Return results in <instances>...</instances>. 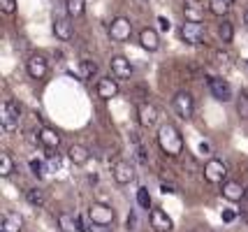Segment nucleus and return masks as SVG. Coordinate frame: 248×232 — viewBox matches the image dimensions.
I'll return each mask as SVG.
<instances>
[{
  "mask_svg": "<svg viewBox=\"0 0 248 232\" xmlns=\"http://www.w3.org/2000/svg\"><path fill=\"white\" fill-rule=\"evenodd\" d=\"M97 75V63L93 58H81L79 61V77L88 81V79H93Z\"/></svg>",
  "mask_w": 248,
  "mask_h": 232,
  "instance_id": "obj_25",
  "label": "nucleus"
},
{
  "mask_svg": "<svg viewBox=\"0 0 248 232\" xmlns=\"http://www.w3.org/2000/svg\"><path fill=\"white\" fill-rule=\"evenodd\" d=\"M132 35V21L125 16H116L114 21L109 23V37L111 42H128Z\"/></svg>",
  "mask_w": 248,
  "mask_h": 232,
  "instance_id": "obj_7",
  "label": "nucleus"
},
{
  "mask_svg": "<svg viewBox=\"0 0 248 232\" xmlns=\"http://www.w3.org/2000/svg\"><path fill=\"white\" fill-rule=\"evenodd\" d=\"M114 230V225H95V223H91V228L88 232H111Z\"/></svg>",
  "mask_w": 248,
  "mask_h": 232,
  "instance_id": "obj_35",
  "label": "nucleus"
},
{
  "mask_svg": "<svg viewBox=\"0 0 248 232\" xmlns=\"http://www.w3.org/2000/svg\"><path fill=\"white\" fill-rule=\"evenodd\" d=\"M23 230V218L16 211H7L2 216V232H21Z\"/></svg>",
  "mask_w": 248,
  "mask_h": 232,
  "instance_id": "obj_22",
  "label": "nucleus"
},
{
  "mask_svg": "<svg viewBox=\"0 0 248 232\" xmlns=\"http://www.w3.org/2000/svg\"><path fill=\"white\" fill-rule=\"evenodd\" d=\"M137 121H140L141 128L151 130L153 125L158 123V109L153 107L151 102H140L137 105Z\"/></svg>",
  "mask_w": 248,
  "mask_h": 232,
  "instance_id": "obj_10",
  "label": "nucleus"
},
{
  "mask_svg": "<svg viewBox=\"0 0 248 232\" xmlns=\"http://www.w3.org/2000/svg\"><path fill=\"white\" fill-rule=\"evenodd\" d=\"M218 37H220V42H225L230 45L232 40H234V26L230 19H223V21L218 23Z\"/></svg>",
  "mask_w": 248,
  "mask_h": 232,
  "instance_id": "obj_26",
  "label": "nucleus"
},
{
  "mask_svg": "<svg viewBox=\"0 0 248 232\" xmlns=\"http://www.w3.org/2000/svg\"><path fill=\"white\" fill-rule=\"evenodd\" d=\"M234 218H237V214H234V211H230V209L223 211V221H225V223H232Z\"/></svg>",
  "mask_w": 248,
  "mask_h": 232,
  "instance_id": "obj_37",
  "label": "nucleus"
},
{
  "mask_svg": "<svg viewBox=\"0 0 248 232\" xmlns=\"http://www.w3.org/2000/svg\"><path fill=\"white\" fill-rule=\"evenodd\" d=\"M179 37H181V42H186V45H202L206 37V28L202 23L186 21V23H181V28H179Z\"/></svg>",
  "mask_w": 248,
  "mask_h": 232,
  "instance_id": "obj_4",
  "label": "nucleus"
},
{
  "mask_svg": "<svg viewBox=\"0 0 248 232\" xmlns=\"http://www.w3.org/2000/svg\"><path fill=\"white\" fill-rule=\"evenodd\" d=\"M31 172L35 174V177H42V174H44V163H42V160L31 158Z\"/></svg>",
  "mask_w": 248,
  "mask_h": 232,
  "instance_id": "obj_32",
  "label": "nucleus"
},
{
  "mask_svg": "<svg viewBox=\"0 0 248 232\" xmlns=\"http://www.w3.org/2000/svg\"><path fill=\"white\" fill-rule=\"evenodd\" d=\"M21 123V105L16 100H5L2 107H0V125L7 130V133H14Z\"/></svg>",
  "mask_w": 248,
  "mask_h": 232,
  "instance_id": "obj_2",
  "label": "nucleus"
},
{
  "mask_svg": "<svg viewBox=\"0 0 248 232\" xmlns=\"http://www.w3.org/2000/svg\"><path fill=\"white\" fill-rule=\"evenodd\" d=\"M209 91L220 102H230L232 100V86L223 77H209Z\"/></svg>",
  "mask_w": 248,
  "mask_h": 232,
  "instance_id": "obj_12",
  "label": "nucleus"
},
{
  "mask_svg": "<svg viewBox=\"0 0 248 232\" xmlns=\"http://www.w3.org/2000/svg\"><path fill=\"white\" fill-rule=\"evenodd\" d=\"M216 61L218 63H227V61H230V56H227L225 51H216Z\"/></svg>",
  "mask_w": 248,
  "mask_h": 232,
  "instance_id": "obj_38",
  "label": "nucleus"
},
{
  "mask_svg": "<svg viewBox=\"0 0 248 232\" xmlns=\"http://www.w3.org/2000/svg\"><path fill=\"white\" fill-rule=\"evenodd\" d=\"M109 67H111V75H114V79H119V81H130V79H132V75H135L132 63H130L125 56H114V58L109 61Z\"/></svg>",
  "mask_w": 248,
  "mask_h": 232,
  "instance_id": "obj_8",
  "label": "nucleus"
},
{
  "mask_svg": "<svg viewBox=\"0 0 248 232\" xmlns=\"http://www.w3.org/2000/svg\"><path fill=\"white\" fill-rule=\"evenodd\" d=\"M202 174H204V181L209 184H225L227 181V167L223 160H218V158H209L204 163V170H202Z\"/></svg>",
  "mask_w": 248,
  "mask_h": 232,
  "instance_id": "obj_5",
  "label": "nucleus"
},
{
  "mask_svg": "<svg viewBox=\"0 0 248 232\" xmlns=\"http://www.w3.org/2000/svg\"><path fill=\"white\" fill-rule=\"evenodd\" d=\"M140 45L144 51H149V54H155L158 49H160V35L155 28H141L140 31Z\"/></svg>",
  "mask_w": 248,
  "mask_h": 232,
  "instance_id": "obj_13",
  "label": "nucleus"
},
{
  "mask_svg": "<svg viewBox=\"0 0 248 232\" xmlns=\"http://www.w3.org/2000/svg\"><path fill=\"white\" fill-rule=\"evenodd\" d=\"M223 198L230 200V202H241L246 198V186H241L234 179H227L223 184Z\"/></svg>",
  "mask_w": 248,
  "mask_h": 232,
  "instance_id": "obj_17",
  "label": "nucleus"
},
{
  "mask_svg": "<svg viewBox=\"0 0 248 232\" xmlns=\"http://www.w3.org/2000/svg\"><path fill=\"white\" fill-rule=\"evenodd\" d=\"M158 23H160V31H162V33H170V28H172V21H170L167 16H158Z\"/></svg>",
  "mask_w": 248,
  "mask_h": 232,
  "instance_id": "obj_36",
  "label": "nucleus"
},
{
  "mask_svg": "<svg viewBox=\"0 0 248 232\" xmlns=\"http://www.w3.org/2000/svg\"><path fill=\"white\" fill-rule=\"evenodd\" d=\"M160 190H162V193H176V190H174V186H167V184H162Z\"/></svg>",
  "mask_w": 248,
  "mask_h": 232,
  "instance_id": "obj_40",
  "label": "nucleus"
},
{
  "mask_svg": "<svg viewBox=\"0 0 248 232\" xmlns=\"http://www.w3.org/2000/svg\"><path fill=\"white\" fill-rule=\"evenodd\" d=\"M70 21H72L70 16H54V35L61 42H70L75 37V31H72Z\"/></svg>",
  "mask_w": 248,
  "mask_h": 232,
  "instance_id": "obj_15",
  "label": "nucleus"
},
{
  "mask_svg": "<svg viewBox=\"0 0 248 232\" xmlns=\"http://www.w3.org/2000/svg\"><path fill=\"white\" fill-rule=\"evenodd\" d=\"M149 221H151V228L155 232H172L174 230L172 218L167 216V211H162V209H151Z\"/></svg>",
  "mask_w": 248,
  "mask_h": 232,
  "instance_id": "obj_16",
  "label": "nucleus"
},
{
  "mask_svg": "<svg viewBox=\"0 0 248 232\" xmlns=\"http://www.w3.org/2000/svg\"><path fill=\"white\" fill-rule=\"evenodd\" d=\"M230 2L227 0H209V12L211 14H216V16H225L227 12H230Z\"/></svg>",
  "mask_w": 248,
  "mask_h": 232,
  "instance_id": "obj_29",
  "label": "nucleus"
},
{
  "mask_svg": "<svg viewBox=\"0 0 248 232\" xmlns=\"http://www.w3.org/2000/svg\"><path fill=\"white\" fill-rule=\"evenodd\" d=\"M244 21H246V26H248V7L244 10Z\"/></svg>",
  "mask_w": 248,
  "mask_h": 232,
  "instance_id": "obj_41",
  "label": "nucleus"
},
{
  "mask_svg": "<svg viewBox=\"0 0 248 232\" xmlns=\"http://www.w3.org/2000/svg\"><path fill=\"white\" fill-rule=\"evenodd\" d=\"M26 202L31 204V207H42L44 202H46V198H44V190L37 186H32L26 190Z\"/></svg>",
  "mask_w": 248,
  "mask_h": 232,
  "instance_id": "obj_27",
  "label": "nucleus"
},
{
  "mask_svg": "<svg viewBox=\"0 0 248 232\" xmlns=\"http://www.w3.org/2000/svg\"><path fill=\"white\" fill-rule=\"evenodd\" d=\"M227 2H230V5H234V2H237V0H227Z\"/></svg>",
  "mask_w": 248,
  "mask_h": 232,
  "instance_id": "obj_43",
  "label": "nucleus"
},
{
  "mask_svg": "<svg viewBox=\"0 0 248 232\" xmlns=\"http://www.w3.org/2000/svg\"><path fill=\"white\" fill-rule=\"evenodd\" d=\"M244 200H246V202H248V186H246V198H244Z\"/></svg>",
  "mask_w": 248,
  "mask_h": 232,
  "instance_id": "obj_42",
  "label": "nucleus"
},
{
  "mask_svg": "<svg viewBox=\"0 0 248 232\" xmlns=\"http://www.w3.org/2000/svg\"><path fill=\"white\" fill-rule=\"evenodd\" d=\"M67 158H70L75 165H86L88 160H91V149L84 146V144H72V146L67 149Z\"/></svg>",
  "mask_w": 248,
  "mask_h": 232,
  "instance_id": "obj_19",
  "label": "nucleus"
},
{
  "mask_svg": "<svg viewBox=\"0 0 248 232\" xmlns=\"http://www.w3.org/2000/svg\"><path fill=\"white\" fill-rule=\"evenodd\" d=\"M95 93L100 100H111L119 95V79H111V77H102L97 81Z\"/></svg>",
  "mask_w": 248,
  "mask_h": 232,
  "instance_id": "obj_14",
  "label": "nucleus"
},
{
  "mask_svg": "<svg viewBox=\"0 0 248 232\" xmlns=\"http://www.w3.org/2000/svg\"><path fill=\"white\" fill-rule=\"evenodd\" d=\"M0 10L5 14H14L16 12V0H0Z\"/></svg>",
  "mask_w": 248,
  "mask_h": 232,
  "instance_id": "obj_34",
  "label": "nucleus"
},
{
  "mask_svg": "<svg viewBox=\"0 0 248 232\" xmlns=\"http://www.w3.org/2000/svg\"><path fill=\"white\" fill-rule=\"evenodd\" d=\"M137 204L141 209H151V195H149V188L146 186H141L137 190Z\"/></svg>",
  "mask_w": 248,
  "mask_h": 232,
  "instance_id": "obj_31",
  "label": "nucleus"
},
{
  "mask_svg": "<svg viewBox=\"0 0 248 232\" xmlns=\"http://www.w3.org/2000/svg\"><path fill=\"white\" fill-rule=\"evenodd\" d=\"M184 16L190 23H202L204 21V5L197 0H186L184 2Z\"/></svg>",
  "mask_w": 248,
  "mask_h": 232,
  "instance_id": "obj_18",
  "label": "nucleus"
},
{
  "mask_svg": "<svg viewBox=\"0 0 248 232\" xmlns=\"http://www.w3.org/2000/svg\"><path fill=\"white\" fill-rule=\"evenodd\" d=\"M56 221H58L61 232H79V218L75 214H70V211H61L56 216Z\"/></svg>",
  "mask_w": 248,
  "mask_h": 232,
  "instance_id": "obj_21",
  "label": "nucleus"
},
{
  "mask_svg": "<svg viewBox=\"0 0 248 232\" xmlns=\"http://www.w3.org/2000/svg\"><path fill=\"white\" fill-rule=\"evenodd\" d=\"M172 107H174V111H176V116H181V119H193L195 100L188 91H179V93H174Z\"/></svg>",
  "mask_w": 248,
  "mask_h": 232,
  "instance_id": "obj_6",
  "label": "nucleus"
},
{
  "mask_svg": "<svg viewBox=\"0 0 248 232\" xmlns=\"http://www.w3.org/2000/svg\"><path fill=\"white\" fill-rule=\"evenodd\" d=\"M158 146L165 155L176 158V155L184 154V135L179 133V128L172 123H165L158 130Z\"/></svg>",
  "mask_w": 248,
  "mask_h": 232,
  "instance_id": "obj_1",
  "label": "nucleus"
},
{
  "mask_svg": "<svg viewBox=\"0 0 248 232\" xmlns=\"http://www.w3.org/2000/svg\"><path fill=\"white\" fill-rule=\"evenodd\" d=\"M209 151H211V146H209V144H206V142H202V144H200V154H209Z\"/></svg>",
  "mask_w": 248,
  "mask_h": 232,
  "instance_id": "obj_39",
  "label": "nucleus"
},
{
  "mask_svg": "<svg viewBox=\"0 0 248 232\" xmlns=\"http://www.w3.org/2000/svg\"><path fill=\"white\" fill-rule=\"evenodd\" d=\"M237 114L244 121H248V91H241L237 95Z\"/></svg>",
  "mask_w": 248,
  "mask_h": 232,
  "instance_id": "obj_30",
  "label": "nucleus"
},
{
  "mask_svg": "<svg viewBox=\"0 0 248 232\" xmlns=\"http://www.w3.org/2000/svg\"><path fill=\"white\" fill-rule=\"evenodd\" d=\"M88 218H91V223H95V225H114L116 211L111 209L109 204H105V202H93L88 207Z\"/></svg>",
  "mask_w": 248,
  "mask_h": 232,
  "instance_id": "obj_3",
  "label": "nucleus"
},
{
  "mask_svg": "<svg viewBox=\"0 0 248 232\" xmlns=\"http://www.w3.org/2000/svg\"><path fill=\"white\" fill-rule=\"evenodd\" d=\"M40 142H42L44 149H49V151H56V149L61 146V135L56 133L54 128L44 125L42 130H40Z\"/></svg>",
  "mask_w": 248,
  "mask_h": 232,
  "instance_id": "obj_20",
  "label": "nucleus"
},
{
  "mask_svg": "<svg viewBox=\"0 0 248 232\" xmlns=\"http://www.w3.org/2000/svg\"><path fill=\"white\" fill-rule=\"evenodd\" d=\"M86 12V0H65V14L70 19H79Z\"/></svg>",
  "mask_w": 248,
  "mask_h": 232,
  "instance_id": "obj_24",
  "label": "nucleus"
},
{
  "mask_svg": "<svg viewBox=\"0 0 248 232\" xmlns=\"http://www.w3.org/2000/svg\"><path fill=\"white\" fill-rule=\"evenodd\" d=\"M26 70H28V75L31 79H44L46 77V72H49V63H46V58L40 54H32L28 61H26Z\"/></svg>",
  "mask_w": 248,
  "mask_h": 232,
  "instance_id": "obj_11",
  "label": "nucleus"
},
{
  "mask_svg": "<svg viewBox=\"0 0 248 232\" xmlns=\"http://www.w3.org/2000/svg\"><path fill=\"white\" fill-rule=\"evenodd\" d=\"M14 172V158L10 151H0V177H12Z\"/></svg>",
  "mask_w": 248,
  "mask_h": 232,
  "instance_id": "obj_28",
  "label": "nucleus"
},
{
  "mask_svg": "<svg viewBox=\"0 0 248 232\" xmlns=\"http://www.w3.org/2000/svg\"><path fill=\"white\" fill-rule=\"evenodd\" d=\"M130 142H132V149H135V158L140 160V165H149V155H146V149L141 144V137L137 130H130Z\"/></svg>",
  "mask_w": 248,
  "mask_h": 232,
  "instance_id": "obj_23",
  "label": "nucleus"
},
{
  "mask_svg": "<svg viewBox=\"0 0 248 232\" xmlns=\"http://www.w3.org/2000/svg\"><path fill=\"white\" fill-rule=\"evenodd\" d=\"M0 232H2V230H0Z\"/></svg>",
  "mask_w": 248,
  "mask_h": 232,
  "instance_id": "obj_44",
  "label": "nucleus"
},
{
  "mask_svg": "<svg viewBox=\"0 0 248 232\" xmlns=\"http://www.w3.org/2000/svg\"><path fill=\"white\" fill-rule=\"evenodd\" d=\"M111 177H114V181H116L119 186H128V184L135 181L137 172H135V167L130 165L128 160H119V163L114 165V170H111Z\"/></svg>",
  "mask_w": 248,
  "mask_h": 232,
  "instance_id": "obj_9",
  "label": "nucleus"
},
{
  "mask_svg": "<svg viewBox=\"0 0 248 232\" xmlns=\"http://www.w3.org/2000/svg\"><path fill=\"white\" fill-rule=\"evenodd\" d=\"M137 223H140V221H137V211H135V209H130L128 221H125V228H128L130 232H135V230H137Z\"/></svg>",
  "mask_w": 248,
  "mask_h": 232,
  "instance_id": "obj_33",
  "label": "nucleus"
}]
</instances>
